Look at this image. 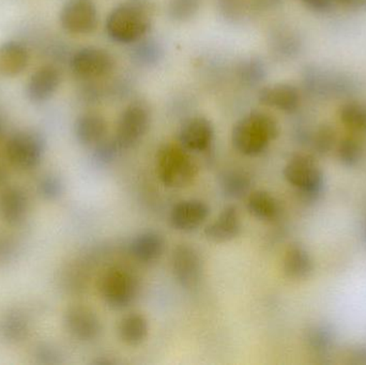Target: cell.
I'll return each mask as SVG.
<instances>
[{"label":"cell","mask_w":366,"mask_h":365,"mask_svg":"<svg viewBox=\"0 0 366 365\" xmlns=\"http://www.w3.org/2000/svg\"><path fill=\"white\" fill-rule=\"evenodd\" d=\"M150 113L141 103L129 105L118 119L115 141L120 150L130 149L139 143L149 129Z\"/></svg>","instance_id":"ba28073f"},{"label":"cell","mask_w":366,"mask_h":365,"mask_svg":"<svg viewBox=\"0 0 366 365\" xmlns=\"http://www.w3.org/2000/svg\"><path fill=\"white\" fill-rule=\"evenodd\" d=\"M38 189L43 199L47 201H55L58 197L61 196L64 192V184L57 176L46 175L41 178Z\"/></svg>","instance_id":"1f68e13d"},{"label":"cell","mask_w":366,"mask_h":365,"mask_svg":"<svg viewBox=\"0 0 366 365\" xmlns=\"http://www.w3.org/2000/svg\"><path fill=\"white\" fill-rule=\"evenodd\" d=\"M16 244L9 236L0 235V263L10 261L15 254Z\"/></svg>","instance_id":"836d02e7"},{"label":"cell","mask_w":366,"mask_h":365,"mask_svg":"<svg viewBox=\"0 0 366 365\" xmlns=\"http://www.w3.org/2000/svg\"><path fill=\"white\" fill-rule=\"evenodd\" d=\"M335 139H337V134H335V129L329 124H322L316 130L315 134H314V150L318 154L324 156L332 149Z\"/></svg>","instance_id":"4dcf8cb0"},{"label":"cell","mask_w":366,"mask_h":365,"mask_svg":"<svg viewBox=\"0 0 366 365\" xmlns=\"http://www.w3.org/2000/svg\"><path fill=\"white\" fill-rule=\"evenodd\" d=\"M44 141L38 133L21 131L8 139L6 156L9 162L21 171L34 169L42 162Z\"/></svg>","instance_id":"52a82bcc"},{"label":"cell","mask_w":366,"mask_h":365,"mask_svg":"<svg viewBox=\"0 0 366 365\" xmlns=\"http://www.w3.org/2000/svg\"><path fill=\"white\" fill-rule=\"evenodd\" d=\"M210 214V207L200 199H185L172 208L169 222L176 231L191 233L199 229Z\"/></svg>","instance_id":"4fadbf2b"},{"label":"cell","mask_w":366,"mask_h":365,"mask_svg":"<svg viewBox=\"0 0 366 365\" xmlns=\"http://www.w3.org/2000/svg\"><path fill=\"white\" fill-rule=\"evenodd\" d=\"M335 2L348 10H366V0H335Z\"/></svg>","instance_id":"8d00e7d4"},{"label":"cell","mask_w":366,"mask_h":365,"mask_svg":"<svg viewBox=\"0 0 366 365\" xmlns=\"http://www.w3.org/2000/svg\"><path fill=\"white\" fill-rule=\"evenodd\" d=\"M36 358L41 364H55L58 362V355L51 347H40Z\"/></svg>","instance_id":"d590c367"},{"label":"cell","mask_w":366,"mask_h":365,"mask_svg":"<svg viewBox=\"0 0 366 365\" xmlns=\"http://www.w3.org/2000/svg\"><path fill=\"white\" fill-rule=\"evenodd\" d=\"M342 124L354 132L366 133V106L358 102H348L340 109Z\"/></svg>","instance_id":"4316f807"},{"label":"cell","mask_w":366,"mask_h":365,"mask_svg":"<svg viewBox=\"0 0 366 365\" xmlns=\"http://www.w3.org/2000/svg\"><path fill=\"white\" fill-rule=\"evenodd\" d=\"M60 81L61 76L57 68L53 66H42L30 76L26 86V94L32 102H45L56 94Z\"/></svg>","instance_id":"e0dca14e"},{"label":"cell","mask_w":366,"mask_h":365,"mask_svg":"<svg viewBox=\"0 0 366 365\" xmlns=\"http://www.w3.org/2000/svg\"><path fill=\"white\" fill-rule=\"evenodd\" d=\"M221 189L226 197L240 199L249 194L252 180L244 171H230L221 177Z\"/></svg>","instance_id":"484cf974"},{"label":"cell","mask_w":366,"mask_h":365,"mask_svg":"<svg viewBox=\"0 0 366 365\" xmlns=\"http://www.w3.org/2000/svg\"><path fill=\"white\" fill-rule=\"evenodd\" d=\"M172 271L180 286L187 289L198 286L204 274L202 255L191 244H178L172 253Z\"/></svg>","instance_id":"9c48e42d"},{"label":"cell","mask_w":366,"mask_h":365,"mask_svg":"<svg viewBox=\"0 0 366 365\" xmlns=\"http://www.w3.org/2000/svg\"><path fill=\"white\" fill-rule=\"evenodd\" d=\"M29 334V319L21 311H9L0 319V338L9 344L24 342Z\"/></svg>","instance_id":"7402d4cb"},{"label":"cell","mask_w":366,"mask_h":365,"mask_svg":"<svg viewBox=\"0 0 366 365\" xmlns=\"http://www.w3.org/2000/svg\"><path fill=\"white\" fill-rule=\"evenodd\" d=\"M115 66L113 56L100 47H84L73 55L71 69L81 79H100L107 76Z\"/></svg>","instance_id":"30bf717a"},{"label":"cell","mask_w":366,"mask_h":365,"mask_svg":"<svg viewBox=\"0 0 366 365\" xmlns=\"http://www.w3.org/2000/svg\"><path fill=\"white\" fill-rule=\"evenodd\" d=\"M242 231L240 212L236 206H227L219 216L204 229L207 239L215 244H225L239 237Z\"/></svg>","instance_id":"9a60e30c"},{"label":"cell","mask_w":366,"mask_h":365,"mask_svg":"<svg viewBox=\"0 0 366 365\" xmlns=\"http://www.w3.org/2000/svg\"><path fill=\"white\" fill-rule=\"evenodd\" d=\"M29 197L19 186H8L0 193V218L10 226L21 224L29 212Z\"/></svg>","instance_id":"2e32d148"},{"label":"cell","mask_w":366,"mask_h":365,"mask_svg":"<svg viewBox=\"0 0 366 365\" xmlns=\"http://www.w3.org/2000/svg\"><path fill=\"white\" fill-rule=\"evenodd\" d=\"M300 1L307 10L315 13L328 12L333 4H337L335 0H300Z\"/></svg>","instance_id":"e575fe53"},{"label":"cell","mask_w":366,"mask_h":365,"mask_svg":"<svg viewBox=\"0 0 366 365\" xmlns=\"http://www.w3.org/2000/svg\"><path fill=\"white\" fill-rule=\"evenodd\" d=\"M29 64L27 49L17 41H6L0 45V74L14 77L21 74Z\"/></svg>","instance_id":"44dd1931"},{"label":"cell","mask_w":366,"mask_h":365,"mask_svg":"<svg viewBox=\"0 0 366 365\" xmlns=\"http://www.w3.org/2000/svg\"><path fill=\"white\" fill-rule=\"evenodd\" d=\"M6 180H8V173H6V169L0 164V189L6 186Z\"/></svg>","instance_id":"f35d334b"},{"label":"cell","mask_w":366,"mask_h":365,"mask_svg":"<svg viewBox=\"0 0 366 365\" xmlns=\"http://www.w3.org/2000/svg\"><path fill=\"white\" fill-rule=\"evenodd\" d=\"M150 27V19L143 6L137 4L116 6L107 19V36L117 43L130 44L141 40Z\"/></svg>","instance_id":"3957f363"},{"label":"cell","mask_w":366,"mask_h":365,"mask_svg":"<svg viewBox=\"0 0 366 365\" xmlns=\"http://www.w3.org/2000/svg\"><path fill=\"white\" fill-rule=\"evenodd\" d=\"M200 0H169V13L175 21H187L197 13Z\"/></svg>","instance_id":"f546056e"},{"label":"cell","mask_w":366,"mask_h":365,"mask_svg":"<svg viewBox=\"0 0 366 365\" xmlns=\"http://www.w3.org/2000/svg\"><path fill=\"white\" fill-rule=\"evenodd\" d=\"M310 349L317 353L328 351L335 342V332L327 325L314 326L307 336Z\"/></svg>","instance_id":"f1b7e54d"},{"label":"cell","mask_w":366,"mask_h":365,"mask_svg":"<svg viewBox=\"0 0 366 365\" xmlns=\"http://www.w3.org/2000/svg\"><path fill=\"white\" fill-rule=\"evenodd\" d=\"M213 139L214 128L210 120L202 116L189 118L179 131V144L189 152L206 151Z\"/></svg>","instance_id":"5bb4252c"},{"label":"cell","mask_w":366,"mask_h":365,"mask_svg":"<svg viewBox=\"0 0 366 365\" xmlns=\"http://www.w3.org/2000/svg\"><path fill=\"white\" fill-rule=\"evenodd\" d=\"M363 147L360 141L355 137H345L342 139L337 148V158L342 164L354 167L362 160Z\"/></svg>","instance_id":"83f0119b"},{"label":"cell","mask_w":366,"mask_h":365,"mask_svg":"<svg viewBox=\"0 0 366 365\" xmlns=\"http://www.w3.org/2000/svg\"><path fill=\"white\" fill-rule=\"evenodd\" d=\"M283 269L288 278L302 280L313 271V261L305 248L298 244H292L284 255Z\"/></svg>","instance_id":"603a6c76"},{"label":"cell","mask_w":366,"mask_h":365,"mask_svg":"<svg viewBox=\"0 0 366 365\" xmlns=\"http://www.w3.org/2000/svg\"><path fill=\"white\" fill-rule=\"evenodd\" d=\"M279 124L272 116L264 111H253L234 124L232 146L243 156H259L279 136Z\"/></svg>","instance_id":"6da1fadb"},{"label":"cell","mask_w":366,"mask_h":365,"mask_svg":"<svg viewBox=\"0 0 366 365\" xmlns=\"http://www.w3.org/2000/svg\"><path fill=\"white\" fill-rule=\"evenodd\" d=\"M350 362L354 364L366 365V346L355 349L350 356Z\"/></svg>","instance_id":"74e56055"},{"label":"cell","mask_w":366,"mask_h":365,"mask_svg":"<svg viewBox=\"0 0 366 365\" xmlns=\"http://www.w3.org/2000/svg\"><path fill=\"white\" fill-rule=\"evenodd\" d=\"M64 324L66 331L81 342H92L102 332V324L98 315L83 304L69 306L64 312Z\"/></svg>","instance_id":"7c38bea8"},{"label":"cell","mask_w":366,"mask_h":365,"mask_svg":"<svg viewBox=\"0 0 366 365\" xmlns=\"http://www.w3.org/2000/svg\"><path fill=\"white\" fill-rule=\"evenodd\" d=\"M107 132V120L100 114H83L75 121V137L85 147H96L105 139Z\"/></svg>","instance_id":"ffe728a7"},{"label":"cell","mask_w":366,"mask_h":365,"mask_svg":"<svg viewBox=\"0 0 366 365\" xmlns=\"http://www.w3.org/2000/svg\"><path fill=\"white\" fill-rule=\"evenodd\" d=\"M262 104L284 113H294L300 105V94L295 86L280 83L262 88L258 94Z\"/></svg>","instance_id":"ac0fdd59"},{"label":"cell","mask_w":366,"mask_h":365,"mask_svg":"<svg viewBox=\"0 0 366 365\" xmlns=\"http://www.w3.org/2000/svg\"><path fill=\"white\" fill-rule=\"evenodd\" d=\"M101 297L113 310H124L134 304L139 293L137 276L124 268H112L107 270L100 285Z\"/></svg>","instance_id":"277c9868"},{"label":"cell","mask_w":366,"mask_h":365,"mask_svg":"<svg viewBox=\"0 0 366 365\" xmlns=\"http://www.w3.org/2000/svg\"><path fill=\"white\" fill-rule=\"evenodd\" d=\"M119 151L120 148L118 147L115 139H104L94 147V160L100 164H109L115 160Z\"/></svg>","instance_id":"d6a6232c"},{"label":"cell","mask_w":366,"mask_h":365,"mask_svg":"<svg viewBox=\"0 0 366 365\" xmlns=\"http://www.w3.org/2000/svg\"><path fill=\"white\" fill-rule=\"evenodd\" d=\"M60 24L73 34H89L98 26V9L92 0H71L61 9Z\"/></svg>","instance_id":"8fae6325"},{"label":"cell","mask_w":366,"mask_h":365,"mask_svg":"<svg viewBox=\"0 0 366 365\" xmlns=\"http://www.w3.org/2000/svg\"><path fill=\"white\" fill-rule=\"evenodd\" d=\"M149 332L148 321L139 313H131L120 321L118 327L120 340L129 346H139L145 342Z\"/></svg>","instance_id":"cb8c5ba5"},{"label":"cell","mask_w":366,"mask_h":365,"mask_svg":"<svg viewBox=\"0 0 366 365\" xmlns=\"http://www.w3.org/2000/svg\"><path fill=\"white\" fill-rule=\"evenodd\" d=\"M165 250V240L157 231H144L131 240L130 254L139 263L150 264L158 261Z\"/></svg>","instance_id":"d6986e66"},{"label":"cell","mask_w":366,"mask_h":365,"mask_svg":"<svg viewBox=\"0 0 366 365\" xmlns=\"http://www.w3.org/2000/svg\"><path fill=\"white\" fill-rule=\"evenodd\" d=\"M303 85L310 94L322 99L344 98L356 89L354 79L348 75L318 66L305 69Z\"/></svg>","instance_id":"5b68a950"},{"label":"cell","mask_w":366,"mask_h":365,"mask_svg":"<svg viewBox=\"0 0 366 365\" xmlns=\"http://www.w3.org/2000/svg\"><path fill=\"white\" fill-rule=\"evenodd\" d=\"M4 119H2L1 117H0V137L2 136V134H4Z\"/></svg>","instance_id":"ab89813d"},{"label":"cell","mask_w":366,"mask_h":365,"mask_svg":"<svg viewBox=\"0 0 366 365\" xmlns=\"http://www.w3.org/2000/svg\"><path fill=\"white\" fill-rule=\"evenodd\" d=\"M284 177L307 199L317 196L324 186V175L315 159L310 154L292 156L285 165Z\"/></svg>","instance_id":"8992f818"},{"label":"cell","mask_w":366,"mask_h":365,"mask_svg":"<svg viewBox=\"0 0 366 365\" xmlns=\"http://www.w3.org/2000/svg\"><path fill=\"white\" fill-rule=\"evenodd\" d=\"M157 175L167 188L183 189L195 180L198 169L182 145L167 144L157 154Z\"/></svg>","instance_id":"7a4b0ae2"},{"label":"cell","mask_w":366,"mask_h":365,"mask_svg":"<svg viewBox=\"0 0 366 365\" xmlns=\"http://www.w3.org/2000/svg\"><path fill=\"white\" fill-rule=\"evenodd\" d=\"M247 209L260 221H273L279 216V203L267 191H254L247 197Z\"/></svg>","instance_id":"d4e9b609"}]
</instances>
